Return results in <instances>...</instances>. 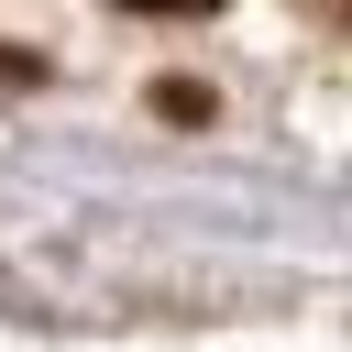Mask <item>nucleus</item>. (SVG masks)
Here are the masks:
<instances>
[{"mask_svg": "<svg viewBox=\"0 0 352 352\" xmlns=\"http://www.w3.org/2000/svg\"><path fill=\"white\" fill-rule=\"evenodd\" d=\"M132 11H220V0H132Z\"/></svg>", "mask_w": 352, "mask_h": 352, "instance_id": "nucleus-1", "label": "nucleus"}]
</instances>
